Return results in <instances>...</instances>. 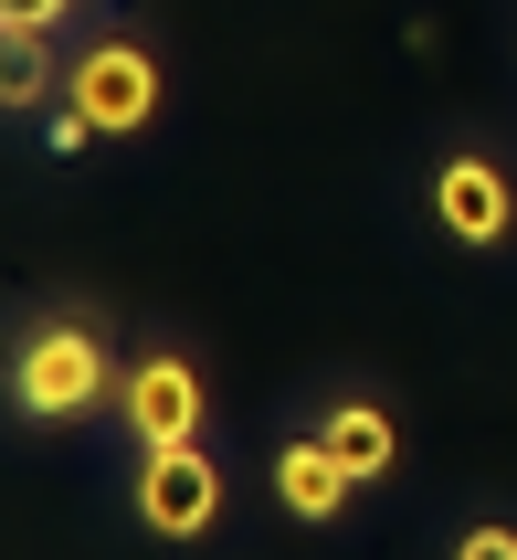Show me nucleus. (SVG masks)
Here are the masks:
<instances>
[{"label":"nucleus","instance_id":"obj_4","mask_svg":"<svg viewBox=\"0 0 517 560\" xmlns=\"http://www.w3.org/2000/svg\"><path fill=\"white\" fill-rule=\"evenodd\" d=\"M138 518H149L158 539H201L222 518V466L201 455V444H158V455H138Z\"/></svg>","mask_w":517,"mask_h":560},{"label":"nucleus","instance_id":"obj_2","mask_svg":"<svg viewBox=\"0 0 517 560\" xmlns=\"http://www.w3.org/2000/svg\"><path fill=\"white\" fill-rule=\"evenodd\" d=\"M63 106L95 127V138H138L158 117V63L138 43H85V54L63 63Z\"/></svg>","mask_w":517,"mask_h":560},{"label":"nucleus","instance_id":"obj_3","mask_svg":"<svg viewBox=\"0 0 517 560\" xmlns=\"http://www.w3.org/2000/svg\"><path fill=\"white\" fill-rule=\"evenodd\" d=\"M201 371H190L180 349H149L138 371L117 381V423L138 434V455H158V444H201Z\"/></svg>","mask_w":517,"mask_h":560},{"label":"nucleus","instance_id":"obj_5","mask_svg":"<svg viewBox=\"0 0 517 560\" xmlns=\"http://www.w3.org/2000/svg\"><path fill=\"white\" fill-rule=\"evenodd\" d=\"M433 222H444L465 254L507 244V233H517V190H507V170H496L486 149H455L444 170H433Z\"/></svg>","mask_w":517,"mask_h":560},{"label":"nucleus","instance_id":"obj_10","mask_svg":"<svg viewBox=\"0 0 517 560\" xmlns=\"http://www.w3.org/2000/svg\"><path fill=\"white\" fill-rule=\"evenodd\" d=\"M455 560H517V529H507V518H486V529L455 539Z\"/></svg>","mask_w":517,"mask_h":560},{"label":"nucleus","instance_id":"obj_7","mask_svg":"<svg viewBox=\"0 0 517 560\" xmlns=\"http://www.w3.org/2000/svg\"><path fill=\"white\" fill-rule=\"evenodd\" d=\"M274 498L296 508V518H338V498H349V466H338L328 444L306 434V444H285V455H274Z\"/></svg>","mask_w":517,"mask_h":560},{"label":"nucleus","instance_id":"obj_9","mask_svg":"<svg viewBox=\"0 0 517 560\" xmlns=\"http://www.w3.org/2000/svg\"><path fill=\"white\" fill-rule=\"evenodd\" d=\"M63 11H74V0H0V32H11V43H43V32H63Z\"/></svg>","mask_w":517,"mask_h":560},{"label":"nucleus","instance_id":"obj_6","mask_svg":"<svg viewBox=\"0 0 517 560\" xmlns=\"http://www.w3.org/2000/svg\"><path fill=\"white\" fill-rule=\"evenodd\" d=\"M317 444H328L338 466H349V487H369V476H391V455H401V434H391V412H380V402H328Z\"/></svg>","mask_w":517,"mask_h":560},{"label":"nucleus","instance_id":"obj_8","mask_svg":"<svg viewBox=\"0 0 517 560\" xmlns=\"http://www.w3.org/2000/svg\"><path fill=\"white\" fill-rule=\"evenodd\" d=\"M43 95H54V74H43V43H11V63H0V106H11V117H32Z\"/></svg>","mask_w":517,"mask_h":560},{"label":"nucleus","instance_id":"obj_1","mask_svg":"<svg viewBox=\"0 0 517 560\" xmlns=\"http://www.w3.org/2000/svg\"><path fill=\"white\" fill-rule=\"evenodd\" d=\"M106 392H117V371H106V339H95V328H74V317L32 328L22 360H11V402H22L32 423H74V412H95Z\"/></svg>","mask_w":517,"mask_h":560}]
</instances>
